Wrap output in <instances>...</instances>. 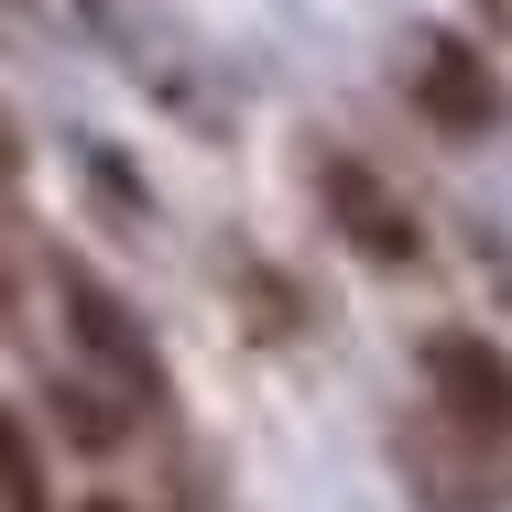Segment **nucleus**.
Instances as JSON below:
<instances>
[{
    "instance_id": "5",
    "label": "nucleus",
    "mask_w": 512,
    "mask_h": 512,
    "mask_svg": "<svg viewBox=\"0 0 512 512\" xmlns=\"http://www.w3.org/2000/svg\"><path fill=\"white\" fill-rule=\"evenodd\" d=\"M0 512H55L44 502V458H33V425L0 414Z\"/></svg>"
},
{
    "instance_id": "7",
    "label": "nucleus",
    "mask_w": 512,
    "mask_h": 512,
    "mask_svg": "<svg viewBox=\"0 0 512 512\" xmlns=\"http://www.w3.org/2000/svg\"><path fill=\"white\" fill-rule=\"evenodd\" d=\"M77 512H131V502H120V491H88V502H77Z\"/></svg>"
},
{
    "instance_id": "4",
    "label": "nucleus",
    "mask_w": 512,
    "mask_h": 512,
    "mask_svg": "<svg viewBox=\"0 0 512 512\" xmlns=\"http://www.w3.org/2000/svg\"><path fill=\"white\" fill-rule=\"evenodd\" d=\"M414 88H425V109H436L447 131H491V109H502V99H491V77H480L458 44H425V77H414Z\"/></svg>"
},
{
    "instance_id": "9",
    "label": "nucleus",
    "mask_w": 512,
    "mask_h": 512,
    "mask_svg": "<svg viewBox=\"0 0 512 512\" xmlns=\"http://www.w3.org/2000/svg\"><path fill=\"white\" fill-rule=\"evenodd\" d=\"M0 295H11V284H0Z\"/></svg>"
},
{
    "instance_id": "1",
    "label": "nucleus",
    "mask_w": 512,
    "mask_h": 512,
    "mask_svg": "<svg viewBox=\"0 0 512 512\" xmlns=\"http://www.w3.org/2000/svg\"><path fill=\"white\" fill-rule=\"evenodd\" d=\"M425 382H436V404H447L458 436L512 447V349H502V338H480V327H436V338H425Z\"/></svg>"
},
{
    "instance_id": "8",
    "label": "nucleus",
    "mask_w": 512,
    "mask_h": 512,
    "mask_svg": "<svg viewBox=\"0 0 512 512\" xmlns=\"http://www.w3.org/2000/svg\"><path fill=\"white\" fill-rule=\"evenodd\" d=\"M0 164H22V142H11V120H0Z\"/></svg>"
},
{
    "instance_id": "2",
    "label": "nucleus",
    "mask_w": 512,
    "mask_h": 512,
    "mask_svg": "<svg viewBox=\"0 0 512 512\" xmlns=\"http://www.w3.org/2000/svg\"><path fill=\"white\" fill-rule=\"evenodd\" d=\"M316 186H327V218H338V240H349L360 262H414V251H425V229L382 197V175H371V164L327 153V164H316Z\"/></svg>"
},
{
    "instance_id": "6",
    "label": "nucleus",
    "mask_w": 512,
    "mask_h": 512,
    "mask_svg": "<svg viewBox=\"0 0 512 512\" xmlns=\"http://www.w3.org/2000/svg\"><path fill=\"white\" fill-rule=\"evenodd\" d=\"M55 425H66V436H77L88 458H109V447H120V414H109L99 393H88V382H55Z\"/></svg>"
},
{
    "instance_id": "3",
    "label": "nucleus",
    "mask_w": 512,
    "mask_h": 512,
    "mask_svg": "<svg viewBox=\"0 0 512 512\" xmlns=\"http://www.w3.org/2000/svg\"><path fill=\"white\" fill-rule=\"evenodd\" d=\"M55 295H66V327H77V349L99 360L109 382H131V393L153 404V393H164V360H153V338L131 327V306H120V295H99L88 273H55Z\"/></svg>"
}]
</instances>
